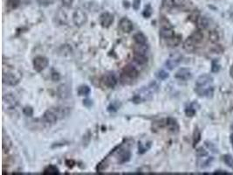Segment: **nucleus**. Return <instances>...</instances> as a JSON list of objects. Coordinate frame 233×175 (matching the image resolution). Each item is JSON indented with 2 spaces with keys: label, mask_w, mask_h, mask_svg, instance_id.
<instances>
[{
  "label": "nucleus",
  "mask_w": 233,
  "mask_h": 175,
  "mask_svg": "<svg viewBox=\"0 0 233 175\" xmlns=\"http://www.w3.org/2000/svg\"><path fill=\"white\" fill-rule=\"evenodd\" d=\"M160 36L162 38H163L164 40H168L175 36L173 26L167 18L164 17L162 18V19L160 20Z\"/></svg>",
  "instance_id": "f257e3e1"
},
{
  "label": "nucleus",
  "mask_w": 233,
  "mask_h": 175,
  "mask_svg": "<svg viewBox=\"0 0 233 175\" xmlns=\"http://www.w3.org/2000/svg\"><path fill=\"white\" fill-rule=\"evenodd\" d=\"M22 78V74L20 72L15 73L14 71H8L4 72L2 80L3 83L8 86H16L19 83L20 80Z\"/></svg>",
  "instance_id": "f03ea898"
},
{
  "label": "nucleus",
  "mask_w": 233,
  "mask_h": 175,
  "mask_svg": "<svg viewBox=\"0 0 233 175\" xmlns=\"http://www.w3.org/2000/svg\"><path fill=\"white\" fill-rule=\"evenodd\" d=\"M183 60V55L179 53H174L169 55V57L165 62V66L168 70H173L175 69Z\"/></svg>",
  "instance_id": "7ed1b4c3"
},
{
  "label": "nucleus",
  "mask_w": 233,
  "mask_h": 175,
  "mask_svg": "<svg viewBox=\"0 0 233 175\" xmlns=\"http://www.w3.org/2000/svg\"><path fill=\"white\" fill-rule=\"evenodd\" d=\"M33 68L35 71L37 72H41L45 68H46V67L49 64V60L46 57L44 56H37L33 59Z\"/></svg>",
  "instance_id": "20e7f679"
},
{
  "label": "nucleus",
  "mask_w": 233,
  "mask_h": 175,
  "mask_svg": "<svg viewBox=\"0 0 233 175\" xmlns=\"http://www.w3.org/2000/svg\"><path fill=\"white\" fill-rule=\"evenodd\" d=\"M73 21H74L75 25L81 26V25H85V24L87 23V14L84 12L83 11L78 9V10H76L74 12Z\"/></svg>",
  "instance_id": "39448f33"
},
{
  "label": "nucleus",
  "mask_w": 233,
  "mask_h": 175,
  "mask_svg": "<svg viewBox=\"0 0 233 175\" xmlns=\"http://www.w3.org/2000/svg\"><path fill=\"white\" fill-rule=\"evenodd\" d=\"M58 117L54 109H50L46 110L43 115V121L46 124L48 125H53L58 121Z\"/></svg>",
  "instance_id": "423d86ee"
},
{
  "label": "nucleus",
  "mask_w": 233,
  "mask_h": 175,
  "mask_svg": "<svg viewBox=\"0 0 233 175\" xmlns=\"http://www.w3.org/2000/svg\"><path fill=\"white\" fill-rule=\"evenodd\" d=\"M116 158L117 162L119 164H124L126 162L129 161V159L131 158V152L129 149H127V148L120 149L116 152Z\"/></svg>",
  "instance_id": "0eeeda50"
},
{
  "label": "nucleus",
  "mask_w": 233,
  "mask_h": 175,
  "mask_svg": "<svg viewBox=\"0 0 233 175\" xmlns=\"http://www.w3.org/2000/svg\"><path fill=\"white\" fill-rule=\"evenodd\" d=\"M3 104L5 108L14 109L17 105V101L12 94H5L3 96Z\"/></svg>",
  "instance_id": "6e6552de"
},
{
  "label": "nucleus",
  "mask_w": 233,
  "mask_h": 175,
  "mask_svg": "<svg viewBox=\"0 0 233 175\" xmlns=\"http://www.w3.org/2000/svg\"><path fill=\"white\" fill-rule=\"evenodd\" d=\"M102 83L106 87H108L109 89H113L116 86L117 84L116 76L112 72L107 73L102 78Z\"/></svg>",
  "instance_id": "1a4fd4ad"
},
{
  "label": "nucleus",
  "mask_w": 233,
  "mask_h": 175,
  "mask_svg": "<svg viewBox=\"0 0 233 175\" xmlns=\"http://www.w3.org/2000/svg\"><path fill=\"white\" fill-rule=\"evenodd\" d=\"M195 92L201 97H210L213 95L214 89L213 87H206V86H197L195 89Z\"/></svg>",
  "instance_id": "9d476101"
},
{
  "label": "nucleus",
  "mask_w": 233,
  "mask_h": 175,
  "mask_svg": "<svg viewBox=\"0 0 233 175\" xmlns=\"http://www.w3.org/2000/svg\"><path fill=\"white\" fill-rule=\"evenodd\" d=\"M99 22L102 27L108 28L114 22V16L109 12H103L99 18Z\"/></svg>",
  "instance_id": "9b49d317"
},
{
  "label": "nucleus",
  "mask_w": 233,
  "mask_h": 175,
  "mask_svg": "<svg viewBox=\"0 0 233 175\" xmlns=\"http://www.w3.org/2000/svg\"><path fill=\"white\" fill-rule=\"evenodd\" d=\"M119 26L123 33H127V34L131 33L134 29V25L132 21L130 19H128V18H122L120 20Z\"/></svg>",
  "instance_id": "f8f14e48"
},
{
  "label": "nucleus",
  "mask_w": 233,
  "mask_h": 175,
  "mask_svg": "<svg viewBox=\"0 0 233 175\" xmlns=\"http://www.w3.org/2000/svg\"><path fill=\"white\" fill-rule=\"evenodd\" d=\"M191 72L189 68L183 67L181 69H179L175 75V78L180 81H188L191 78Z\"/></svg>",
  "instance_id": "ddd939ff"
},
{
  "label": "nucleus",
  "mask_w": 233,
  "mask_h": 175,
  "mask_svg": "<svg viewBox=\"0 0 233 175\" xmlns=\"http://www.w3.org/2000/svg\"><path fill=\"white\" fill-rule=\"evenodd\" d=\"M58 96L61 99H67L71 96V88L67 84H61L58 88Z\"/></svg>",
  "instance_id": "4468645a"
},
{
  "label": "nucleus",
  "mask_w": 233,
  "mask_h": 175,
  "mask_svg": "<svg viewBox=\"0 0 233 175\" xmlns=\"http://www.w3.org/2000/svg\"><path fill=\"white\" fill-rule=\"evenodd\" d=\"M213 77L208 74L200 75L196 82V86H207L209 83H212Z\"/></svg>",
  "instance_id": "2eb2a0df"
},
{
  "label": "nucleus",
  "mask_w": 233,
  "mask_h": 175,
  "mask_svg": "<svg viewBox=\"0 0 233 175\" xmlns=\"http://www.w3.org/2000/svg\"><path fill=\"white\" fill-rule=\"evenodd\" d=\"M122 73H124L126 75H128V77H130L131 79H133V80H135L136 78H137V76H138V70L136 69V67H134L132 65H128V66H126L124 67V69H123V72Z\"/></svg>",
  "instance_id": "dca6fc26"
},
{
  "label": "nucleus",
  "mask_w": 233,
  "mask_h": 175,
  "mask_svg": "<svg viewBox=\"0 0 233 175\" xmlns=\"http://www.w3.org/2000/svg\"><path fill=\"white\" fill-rule=\"evenodd\" d=\"M197 22L198 27L201 29H207L211 25V20L208 17H205V16H199Z\"/></svg>",
  "instance_id": "f3484780"
},
{
  "label": "nucleus",
  "mask_w": 233,
  "mask_h": 175,
  "mask_svg": "<svg viewBox=\"0 0 233 175\" xmlns=\"http://www.w3.org/2000/svg\"><path fill=\"white\" fill-rule=\"evenodd\" d=\"M167 127L169 129L170 131L172 132H177L179 131V125L177 121L173 117H168L166 119Z\"/></svg>",
  "instance_id": "a211bd4d"
},
{
  "label": "nucleus",
  "mask_w": 233,
  "mask_h": 175,
  "mask_svg": "<svg viewBox=\"0 0 233 175\" xmlns=\"http://www.w3.org/2000/svg\"><path fill=\"white\" fill-rule=\"evenodd\" d=\"M149 50V47L147 44H135L134 47V52L136 54H142V55H147V53Z\"/></svg>",
  "instance_id": "6ab92c4d"
},
{
  "label": "nucleus",
  "mask_w": 233,
  "mask_h": 175,
  "mask_svg": "<svg viewBox=\"0 0 233 175\" xmlns=\"http://www.w3.org/2000/svg\"><path fill=\"white\" fill-rule=\"evenodd\" d=\"M2 143H3V150L5 151H8L12 146V142L11 140V138H9L8 135L5 134V131H3V140H2Z\"/></svg>",
  "instance_id": "aec40b11"
},
{
  "label": "nucleus",
  "mask_w": 233,
  "mask_h": 175,
  "mask_svg": "<svg viewBox=\"0 0 233 175\" xmlns=\"http://www.w3.org/2000/svg\"><path fill=\"white\" fill-rule=\"evenodd\" d=\"M196 47H197V43L190 37L188 38L183 44V48L188 52H193L196 49Z\"/></svg>",
  "instance_id": "412c9836"
},
{
  "label": "nucleus",
  "mask_w": 233,
  "mask_h": 175,
  "mask_svg": "<svg viewBox=\"0 0 233 175\" xmlns=\"http://www.w3.org/2000/svg\"><path fill=\"white\" fill-rule=\"evenodd\" d=\"M134 60L139 65H145L148 62L147 55H142V54H136V53H134Z\"/></svg>",
  "instance_id": "4be33fe9"
},
{
  "label": "nucleus",
  "mask_w": 233,
  "mask_h": 175,
  "mask_svg": "<svg viewBox=\"0 0 233 175\" xmlns=\"http://www.w3.org/2000/svg\"><path fill=\"white\" fill-rule=\"evenodd\" d=\"M91 92L90 88L87 85H81L78 89V94L80 96H87Z\"/></svg>",
  "instance_id": "5701e85b"
},
{
  "label": "nucleus",
  "mask_w": 233,
  "mask_h": 175,
  "mask_svg": "<svg viewBox=\"0 0 233 175\" xmlns=\"http://www.w3.org/2000/svg\"><path fill=\"white\" fill-rule=\"evenodd\" d=\"M134 40L137 44H146L147 43V37L142 33H137L136 34H134Z\"/></svg>",
  "instance_id": "b1692460"
},
{
  "label": "nucleus",
  "mask_w": 233,
  "mask_h": 175,
  "mask_svg": "<svg viewBox=\"0 0 233 175\" xmlns=\"http://www.w3.org/2000/svg\"><path fill=\"white\" fill-rule=\"evenodd\" d=\"M59 173V171H58V167H56L55 166H52L51 165L49 167H47L45 171H44V174H58Z\"/></svg>",
  "instance_id": "393cba45"
},
{
  "label": "nucleus",
  "mask_w": 233,
  "mask_h": 175,
  "mask_svg": "<svg viewBox=\"0 0 233 175\" xmlns=\"http://www.w3.org/2000/svg\"><path fill=\"white\" fill-rule=\"evenodd\" d=\"M181 42V38L179 36H173L172 38L170 39H168L167 40V44L170 47H175L177 46L179 43Z\"/></svg>",
  "instance_id": "a878e982"
},
{
  "label": "nucleus",
  "mask_w": 233,
  "mask_h": 175,
  "mask_svg": "<svg viewBox=\"0 0 233 175\" xmlns=\"http://www.w3.org/2000/svg\"><path fill=\"white\" fill-rule=\"evenodd\" d=\"M20 0H6V6L10 10L17 9L19 6Z\"/></svg>",
  "instance_id": "bb28decb"
},
{
  "label": "nucleus",
  "mask_w": 233,
  "mask_h": 175,
  "mask_svg": "<svg viewBox=\"0 0 233 175\" xmlns=\"http://www.w3.org/2000/svg\"><path fill=\"white\" fill-rule=\"evenodd\" d=\"M120 81L123 85H129L134 82L133 79H131L128 75H126L124 73H121V75L120 76Z\"/></svg>",
  "instance_id": "cd10ccee"
},
{
  "label": "nucleus",
  "mask_w": 233,
  "mask_h": 175,
  "mask_svg": "<svg viewBox=\"0 0 233 175\" xmlns=\"http://www.w3.org/2000/svg\"><path fill=\"white\" fill-rule=\"evenodd\" d=\"M190 38H191L192 40L196 42L197 44H198V43H200V42L203 41V34H202L200 31H198V32H195V33L190 36Z\"/></svg>",
  "instance_id": "c85d7f7f"
},
{
  "label": "nucleus",
  "mask_w": 233,
  "mask_h": 175,
  "mask_svg": "<svg viewBox=\"0 0 233 175\" xmlns=\"http://www.w3.org/2000/svg\"><path fill=\"white\" fill-rule=\"evenodd\" d=\"M121 107V103L117 102H113L108 107V110L109 112H115L117 111Z\"/></svg>",
  "instance_id": "c756f323"
},
{
  "label": "nucleus",
  "mask_w": 233,
  "mask_h": 175,
  "mask_svg": "<svg viewBox=\"0 0 233 175\" xmlns=\"http://www.w3.org/2000/svg\"><path fill=\"white\" fill-rule=\"evenodd\" d=\"M156 77L158 78L159 80L163 81V80H166L167 78H168V74L165 70L162 69V70H159L158 72L156 73Z\"/></svg>",
  "instance_id": "7c9ffc66"
},
{
  "label": "nucleus",
  "mask_w": 233,
  "mask_h": 175,
  "mask_svg": "<svg viewBox=\"0 0 233 175\" xmlns=\"http://www.w3.org/2000/svg\"><path fill=\"white\" fill-rule=\"evenodd\" d=\"M200 138H201V134H200L198 129L197 128L194 131V135H193V145L194 146H196V144L199 142Z\"/></svg>",
  "instance_id": "2f4dec72"
},
{
  "label": "nucleus",
  "mask_w": 233,
  "mask_h": 175,
  "mask_svg": "<svg viewBox=\"0 0 233 175\" xmlns=\"http://www.w3.org/2000/svg\"><path fill=\"white\" fill-rule=\"evenodd\" d=\"M224 161L225 163L231 168H233V157L227 154V155H225L224 156Z\"/></svg>",
  "instance_id": "473e14b6"
},
{
  "label": "nucleus",
  "mask_w": 233,
  "mask_h": 175,
  "mask_svg": "<svg viewBox=\"0 0 233 175\" xmlns=\"http://www.w3.org/2000/svg\"><path fill=\"white\" fill-rule=\"evenodd\" d=\"M195 114H196V109H195V108H194L192 105H190V107H187V108L185 109V115H186L187 117H194Z\"/></svg>",
  "instance_id": "72a5a7b5"
},
{
  "label": "nucleus",
  "mask_w": 233,
  "mask_h": 175,
  "mask_svg": "<svg viewBox=\"0 0 233 175\" xmlns=\"http://www.w3.org/2000/svg\"><path fill=\"white\" fill-rule=\"evenodd\" d=\"M152 8H151V6H150V5H148L145 9H144V11H143V12H142V15H143V17L146 18H149L152 15Z\"/></svg>",
  "instance_id": "f704fd0d"
},
{
  "label": "nucleus",
  "mask_w": 233,
  "mask_h": 175,
  "mask_svg": "<svg viewBox=\"0 0 233 175\" xmlns=\"http://www.w3.org/2000/svg\"><path fill=\"white\" fill-rule=\"evenodd\" d=\"M23 113L26 117H33V109L30 106H26L23 109Z\"/></svg>",
  "instance_id": "c9c22d12"
},
{
  "label": "nucleus",
  "mask_w": 233,
  "mask_h": 175,
  "mask_svg": "<svg viewBox=\"0 0 233 175\" xmlns=\"http://www.w3.org/2000/svg\"><path fill=\"white\" fill-rule=\"evenodd\" d=\"M207 155H208L207 151H205V149L203 147H200L199 149H197V156L198 158H203V157H206Z\"/></svg>",
  "instance_id": "e433bc0d"
},
{
  "label": "nucleus",
  "mask_w": 233,
  "mask_h": 175,
  "mask_svg": "<svg viewBox=\"0 0 233 175\" xmlns=\"http://www.w3.org/2000/svg\"><path fill=\"white\" fill-rule=\"evenodd\" d=\"M37 3H38L40 6L46 7V6L51 5L53 3V0H37Z\"/></svg>",
  "instance_id": "4c0bfd02"
},
{
  "label": "nucleus",
  "mask_w": 233,
  "mask_h": 175,
  "mask_svg": "<svg viewBox=\"0 0 233 175\" xmlns=\"http://www.w3.org/2000/svg\"><path fill=\"white\" fill-rule=\"evenodd\" d=\"M213 161V158H211V157H209V158H207L204 161H202L201 162V164H200V167L201 168H206V167H208L209 165H210V163Z\"/></svg>",
  "instance_id": "58836bf2"
},
{
  "label": "nucleus",
  "mask_w": 233,
  "mask_h": 175,
  "mask_svg": "<svg viewBox=\"0 0 233 175\" xmlns=\"http://www.w3.org/2000/svg\"><path fill=\"white\" fill-rule=\"evenodd\" d=\"M220 69V66L216 63V61L212 62V66H211V72L212 73H217Z\"/></svg>",
  "instance_id": "ea45409f"
},
{
  "label": "nucleus",
  "mask_w": 233,
  "mask_h": 175,
  "mask_svg": "<svg viewBox=\"0 0 233 175\" xmlns=\"http://www.w3.org/2000/svg\"><path fill=\"white\" fill-rule=\"evenodd\" d=\"M206 146L208 147L209 150H211L213 152H215L216 153L217 152V149H216V147L214 145V144H212V143H209V142H206Z\"/></svg>",
  "instance_id": "a19ab883"
},
{
  "label": "nucleus",
  "mask_w": 233,
  "mask_h": 175,
  "mask_svg": "<svg viewBox=\"0 0 233 175\" xmlns=\"http://www.w3.org/2000/svg\"><path fill=\"white\" fill-rule=\"evenodd\" d=\"M62 2V5L66 7H71L73 3H74V0H61Z\"/></svg>",
  "instance_id": "79ce46f5"
},
{
  "label": "nucleus",
  "mask_w": 233,
  "mask_h": 175,
  "mask_svg": "<svg viewBox=\"0 0 233 175\" xmlns=\"http://www.w3.org/2000/svg\"><path fill=\"white\" fill-rule=\"evenodd\" d=\"M83 105L84 106H86L87 108H90L92 105H93V101H92L91 99H88V98H87V99H84Z\"/></svg>",
  "instance_id": "37998d69"
},
{
  "label": "nucleus",
  "mask_w": 233,
  "mask_h": 175,
  "mask_svg": "<svg viewBox=\"0 0 233 175\" xmlns=\"http://www.w3.org/2000/svg\"><path fill=\"white\" fill-rule=\"evenodd\" d=\"M209 38H210V41L215 42L218 40V35H217L216 32H212V33H210V34H209Z\"/></svg>",
  "instance_id": "c03bdc74"
},
{
  "label": "nucleus",
  "mask_w": 233,
  "mask_h": 175,
  "mask_svg": "<svg viewBox=\"0 0 233 175\" xmlns=\"http://www.w3.org/2000/svg\"><path fill=\"white\" fill-rule=\"evenodd\" d=\"M140 5H141V0H134L133 2V8L134 10H139L140 8Z\"/></svg>",
  "instance_id": "a18cd8bd"
},
{
  "label": "nucleus",
  "mask_w": 233,
  "mask_h": 175,
  "mask_svg": "<svg viewBox=\"0 0 233 175\" xmlns=\"http://www.w3.org/2000/svg\"><path fill=\"white\" fill-rule=\"evenodd\" d=\"M59 78H60V76H59V74H58V73H57V72H52V81L58 82V80H59Z\"/></svg>",
  "instance_id": "49530a36"
},
{
  "label": "nucleus",
  "mask_w": 233,
  "mask_h": 175,
  "mask_svg": "<svg viewBox=\"0 0 233 175\" xmlns=\"http://www.w3.org/2000/svg\"><path fill=\"white\" fill-rule=\"evenodd\" d=\"M215 173H226V172H225V171H216Z\"/></svg>",
  "instance_id": "de8ad7c7"
},
{
  "label": "nucleus",
  "mask_w": 233,
  "mask_h": 175,
  "mask_svg": "<svg viewBox=\"0 0 233 175\" xmlns=\"http://www.w3.org/2000/svg\"><path fill=\"white\" fill-rule=\"evenodd\" d=\"M230 73H231V76L233 78V65L231 67V71H230Z\"/></svg>",
  "instance_id": "09e8293b"
},
{
  "label": "nucleus",
  "mask_w": 233,
  "mask_h": 175,
  "mask_svg": "<svg viewBox=\"0 0 233 175\" xmlns=\"http://www.w3.org/2000/svg\"><path fill=\"white\" fill-rule=\"evenodd\" d=\"M231 144H232L233 146V134L231 135Z\"/></svg>",
  "instance_id": "8fccbe9b"
}]
</instances>
